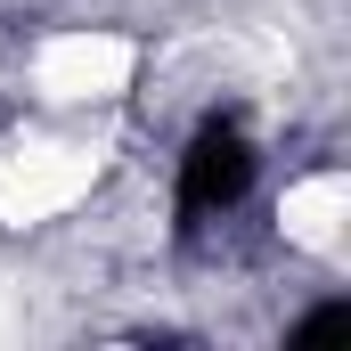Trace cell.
Masks as SVG:
<instances>
[{"label":"cell","instance_id":"1","mask_svg":"<svg viewBox=\"0 0 351 351\" xmlns=\"http://www.w3.org/2000/svg\"><path fill=\"white\" fill-rule=\"evenodd\" d=\"M245 188H254V139H245L229 114H213V123L188 139V156H180V213H188V221H213V213H229Z\"/></svg>","mask_w":351,"mask_h":351},{"label":"cell","instance_id":"2","mask_svg":"<svg viewBox=\"0 0 351 351\" xmlns=\"http://www.w3.org/2000/svg\"><path fill=\"white\" fill-rule=\"evenodd\" d=\"M335 327H351V311H343V302H327V311H311V319L294 327V343H311V335H335Z\"/></svg>","mask_w":351,"mask_h":351}]
</instances>
